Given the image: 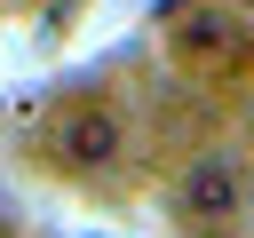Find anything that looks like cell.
<instances>
[{"label": "cell", "instance_id": "cell-2", "mask_svg": "<svg viewBox=\"0 0 254 238\" xmlns=\"http://www.w3.org/2000/svg\"><path fill=\"white\" fill-rule=\"evenodd\" d=\"M119 143H127V127H119V111H103V103H79V111L64 119V151L87 159V167L119 159Z\"/></svg>", "mask_w": 254, "mask_h": 238}, {"label": "cell", "instance_id": "cell-1", "mask_svg": "<svg viewBox=\"0 0 254 238\" xmlns=\"http://www.w3.org/2000/svg\"><path fill=\"white\" fill-rule=\"evenodd\" d=\"M183 222L190 230H230L238 206H246V175H238V151H198L183 167V190H175Z\"/></svg>", "mask_w": 254, "mask_h": 238}]
</instances>
